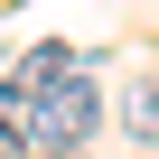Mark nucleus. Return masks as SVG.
Wrapping results in <instances>:
<instances>
[{
  "mask_svg": "<svg viewBox=\"0 0 159 159\" xmlns=\"http://www.w3.org/2000/svg\"><path fill=\"white\" fill-rule=\"evenodd\" d=\"M131 122H140V131H159V84H140V94H131Z\"/></svg>",
  "mask_w": 159,
  "mask_h": 159,
  "instance_id": "4",
  "label": "nucleus"
},
{
  "mask_svg": "<svg viewBox=\"0 0 159 159\" xmlns=\"http://www.w3.org/2000/svg\"><path fill=\"white\" fill-rule=\"evenodd\" d=\"M19 131H28V94L0 84V150H19Z\"/></svg>",
  "mask_w": 159,
  "mask_h": 159,
  "instance_id": "3",
  "label": "nucleus"
},
{
  "mask_svg": "<svg viewBox=\"0 0 159 159\" xmlns=\"http://www.w3.org/2000/svg\"><path fill=\"white\" fill-rule=\"evenodd\" d=\"M38 159H94V150H38Z\"/></svg>",
  "mask_w": 159,
  "mask_h": 159,
  "instance_id": "5",
  "label": "nucleus"
},
{
  "mask_svg": "<svg viewBox=\"0 0 159 159\" xmlns=\"http://www.w3.org/2000/svg\"><path fill=\"white\" fill-rule=\"evenodd\" d=\"M94 122H103L94 75H56L47 94H28V140H38V150H84Z\"/></svg>",
  "mask_w": 159,
  "mask_h": 159,
  "instance_id": "1",
  "label": "nucleus"
},
{
  "mask_svg": "<svg viewBox=\"0 0 159 159\" xmlns=\"http://www.w3.org/2000/svg\"><path fill=\"white\" fill-rule=\"evenodd\" d=\"M56 75H75V47H66V38H47V47H28V56H19V75H10V84H19V94H47Z\"/></svg>",
  "mask_w": 159,
  "mask_h": 159,
  "instance_id": "2",
  "label": "nucleus"
}]
</instances>
